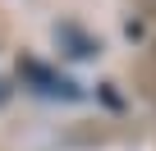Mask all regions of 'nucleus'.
<instances>
[{
    "instance_id": "nucleus-1",
    "label": "nucleus",
    "mask_w": 156,
    "mask_h": 151,
    "mask_svg": "<svg viewBox=\"0 0 156 151\" xmlns=\"http://www.w3.org/2000/svg\"><path fill=\"white\" fill-rule=\"evenodd\" d=\"M23 73L32 83H41V92L46 96H64V101H73L78 96V87L69 83V78H60V73H51V69H41V64H23Z\"/></svg>"
}]
</instances>
